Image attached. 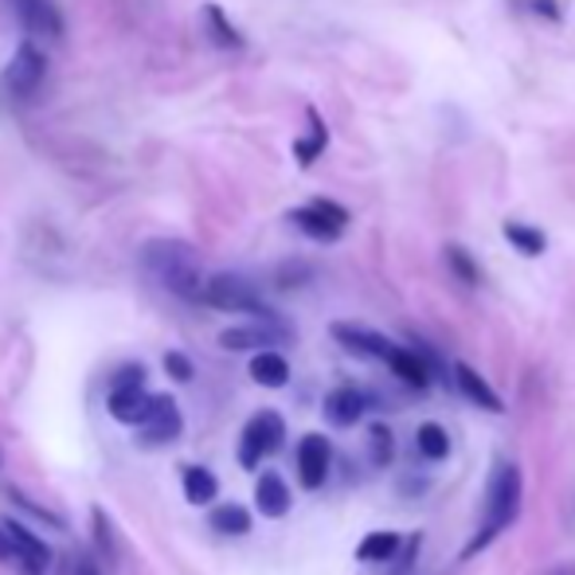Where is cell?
Returning <instances> with one entry per match:
<instances>
[{
  "mask_svg": "<svg viewBox=\"0 0 575 575\" xmlns=\"http://www.w3.org/2000/svg\"><path fill=\"white\" fill-rule=\"evenodd\" d=\"M137 259H142V270L161 286L168 290L173 298L181 301H204V267H201V255L192 243H181V239H150L142 243L137 250Z\"/></svg>",
  "mask_w": 575,
  "mask_h": 575,
  "instance_id": "obj_1",
  "label": "cell"
},
{
  "mask_svg": "<svg viewBox=\"0 0 575 575\" xmlns=\"http://www.w3.org/2000/svg\"><path fill=\"white\" fill-rule=\"evenodd\" d=\"M521 501H525V482H521V470L513 462H501L493 470L490 493H485V513H482V533L466 544L462 559H474L478 552L490 541H497V533H505L513 521L521 517Z\"/></svg>",
  "mask_w": 575,
  "mask_h": 575,
  "instance_id": "obj_2",
  "label": "cell"
},
{
  "mask_svg": "<svg viewBox=\"0 0 575 575\" xmlns=\"http://www.w3.org/2000/svg\"><path fill=\"white\" fill-rule=\"evenodd\" d=\"M153 392H145V368L142 364H125L122 372L114 376V388L106 396V411L117 419V423L142 427L145 415H150Z\"/></svg>",
  "mask_w": 575,
  "mask_h": 575,
  "instance_id": "obj_3",
  "label": "cell"
},
{
  "mask_svg": "<svg viewBox=\"0 0 575 575\" xmlns=\"http://www.w3.org/2000/svg\"><path fill=\"white\" fill-rule=\"evenodd\" d=\"M204 306L224 309V314H255V317H270L267 301H263L259 286L243 275H212L204 283Z\"/></svg>",
  "mask_w": 575,
  "mask_h": 575,
  "instance_id": "obj_4",
  "label": "cell"
},
{
  "mask_svg": "<svg viewBox=\"0 0 575 575\" xmlns=\"http://www.w3.org/2000/svg\"><path fill=\"white\" fill-rule=\"evenodd\" d=\"M286 442V423L278 411H255L243 427V439H239V466L243 470H255L267 454H275L278 446Z\"/></svg>",
  "mask_w": 575,
  "mask_h": 575,
  "instance_id": "obj_5",
  "label": "cell"
},
{
  "mask_svg": "<svg viewBox=\"0 0 575 575\" xmlns=\"http://www.w3.org/2000/svg\"><path fill=\"white\" fill-rule=\"evenodd\" d=\"M43 79H48V55H43L32 40H24L17 51H12L9 68H4V79H0V83H4V94H9V99L24 102V99H32V94L40 91Z\"/></svg>",
  "mask_w": 575,
  "mask_h": 575,
  "instance_id": "obj_6",
  "label": "cell"
},
{
  "mask_svg": "<svg viewBox=\"0 0 575 575\" xmlns=\"http://www.w3.org/2000/svg\"><path fill=\"white\" fill-rule=\"evenodd\" d=\"M290 224L317 243H337L345 235V227H349V212H345L341 204L326 201V196H317V201L290 212Z\"/></svg>",
  "mask_w": 575,
  "mask_h": 575,
  "instance_id": "obj_7",
  "label": "cell"
},
{
  "mask_svg": "<svg viewBox=\"0 0 575 575\" xmlns=\"http://www.w3.org/2000/svg\"><path fill=\"white\" fill-rule=\"evenodd\" d=\"M181 431H184V415L176 408V400L165 392H153L150 415L137 427V446H165V442L181 439Z\"/></svg>",
  "mask_w": 575,
  "mask_h": 575,
  "instance_id": "obj_8",
  "label": "cell"
},
{
  "mask_svg": "<svg viewBox=\"0 0 575 575\" xmlns=\"http://www.w3.org/2000/svg\"><path fill=\"white\" fill-rule=\"evenodd\" d=\"M383 364L392 368L403 383H411V388L423 392L427 383H431V372L439 368V357H434L431 349H423V345H396L392 357L383 360Z\"/></svg>",
  "mask_w": 575,
  "mask_h": 575,
  "instance_id": "obj_9",
  "label": "cell"
},
{
  "mask_svg": "<svg viewBox=\"0 0 575 575\" xmlns=\"http://www.w3.org/2000/svg\"><path fill=\"white\" fill-rule=\"evenodd\" d=\"M333 466V446H329L326 434H306L298 442V478L306 490H321Z\"/></svg>",
  "mask_w": 575,
  "mask_h": 575,
  "instance_id": "obj_10",
  "label": "cell"
},
{
  "mask_svg": "<svg viewBox=\"0 0 575 575\" xmlns=\"http://www.w3.org/2000/svg\"><path fill=\"white\" fill-rule=\"evenodd\" d=\"M329 333H333L337 345H345V349L357 352V357L388 360L392 357V349H396V341H388V337L376 333V329H368V326H352V321H333Z\"/></svg>",
  "mask_w": 575,
  "mask_h": 575,
  "instance_id": "obj_11",
  "label": "cell"
},
{
  "mask_svg": "<svg viewBox=\"0 0 575 575\" xmlns=\"http://www.w3.org/2000/svg\"><path fill=\"white\" fill-rule=\"evenodd\" d=\"M286 329H278L270 317H263V326H235L219 333V345L227 352H259V349H275L278 341H286Z\"/></svg>",
  "mask_w": 575,
  "mask_h": 575,
  "instance_id": "obj_12",
  "label": "cell"
},
{
  "mask_svg": "<svg viewBox=\"0 0 575 575\" xmlns=\"http://www.w3.org/2000/svg\"><path fill=\"white\" fill-rule=\"evenodd\" d=\"M17 12L24 20L28 35H35V40H59L63 35V12L51 0H17Z\"/></svg>",
  "mask_w": 575,
  "mask_h": 575,
  "instance_id": "obj_13",
  "label": "cell"
},
{
  "mask_svg": "<svg viewBox=\"0 0 575 575\" xmlns=\"http://www.w3.org/2000/svg\"><path fill=\"white\" fill-rule=\"evenodd\" d=\"M201 24H204V35H208L212 48H219V51H243L247 48V35H243L239 28L227 20V12L219 9V4H212V0L201 9Z\"/></svg>",
  "mask_w": 575,
  "mask_h": 575,
  "instance_id": "obj_14",
  "label": "cell"
},
{
  "mask_svg": "<svg viewBox=\"0 0 575 575\" xmlns=\"http://www.w3.org/2000/svg\"><path fill=\"white\" fill-rule=\"evenodd\" d=\"M364 408H368V396L360 392V388H333V392L326 396V419H329L333 427H352V423H360Z\"/></svg>",
  "mask_w": 575,
  "mask_h": 575,
  "instance_id": "obj_15",
  "label": "cell"
},
{
  "mask_svg": "<svg viewBox=\"0 0 575 575\" xmlns=\"http://www.w3.org/2000/svg\"><path fill=\"white\" fill-rule=\"evenodd\" d=\"M454 383H459V392L466 396L470 403H478V408H485V411H493V415H501L505 411V400H501L497 392H493L490 383L482 380V376L474 372L470 364H454Z\"/></svg>",
  "mask_w": 575,
  "mask_h": 575,
  "instance_id": "obj_16",
  "label": "cell"
},
{
  "mask_svg": "<svg viewBox=\"0 0 575 575\" xmlns=\"http://www.w3.org/2000/svg\"><path fill=\"white\" fill-rule=\"evenodd\" d=\"M255 505H259V513L270 521H278L290 513V490H286V482L275 474V470L259 474V485H255Z\"/></svg>",
  "mask_w": 575,
  "mask_h": 575,
  "instance_id": "obj_17",
  "label": "cell"
},
{
  "mask_svg": "<svg viewBox=\"0 0 575 575\" xmlns=\"http://www.w3.org/2000/svg\"><path fill=\"white\" fill-rule=\"evenodd\" d=\"M247 372L259 388H283V383L290 380V360H286L278 349H259L250 357Z\"/></svg>",
  "mask_w": 575,
  "mask_h": 575,
  "instance_id": "obj_18",
  "label": "cell"
},
{
  "mask_svg": "<svg viewBox=\"0 0 575 575\" xmlns=\"http://www.w3.org/2000/svg\"><path fill=\"white\" fill-rule=\"evenodd\" d=\"M306 117H309V134L294 142V157H298L301 168L314 165V161L321 157V153H326V145H329V130H326V122H321V114H317V110L309 106Z\"/></svg>",
  "mask_w": 575,
  "mask_h": 575,
  "instance_id": "obj_19",
  "label": "cell"
},
{
  "mask_svg": "<svg viewBox=\"0 0 575 575\" xmlns=\"http://www.w3.org/2000/svg\"><path fill=\"white\" fill-rule=\"evenodd\" d=\"M400 548H403L400 533H368L357 548V559L360 564H392L400 556Z\"/></svg>",
  "mask_w": 575,
  "mask_h": 575,
  "instance_id": "obj_20",
  "label": "cell"
},
{
  "mask_svg": "<svg viewBox=\"0 0 575 575\" xmlns=\"http://www.w3.org/2000/svg\"><path fill=\"white\" fill-rule=\"evenodd\" d=\"M216 493H219V482H216L212 470L184 466V497H188V505H212Z\"/></svg>",
  "mask_w": 575,
  "mask_h": 575,
  "instance_id": "obj_21",
  "label": "cell"
},
{
  "mask_svg": "<svg viewBox=\"0 0 575 575\" xmlns=\"http://www.w3.org/2000/svg\"><path fill=\"white\" fill-rule=\"evenodd\" d=\"M505 239L513 243V247H517L525 259H536V255H544V247H548V239H544L541 227L517 224V219H509V224H505Z\"/></svg>",
  "mask_w": 575,
  "mask_h": 575,
  "instance_id": "obj_22",
  "label": "cell"
},
{
  "mask_svg": "<svg viewBox=\"0 0 575 575\" xmlns=\"http://www.w3.org/2000/svg\"><path fill=\"white\" fill-rule=\"evenodd\" d=\"M212 528L224 536H243L250 533V513L243 505H216L212 509Z\"/></svg>",
  "mask_w": 575,
  "mask_h": 575,
  "instance_id": "obj_23",
  "label": "cell"
},
{
  "mask_svg": "<svg viewBox=\"0 0 575 575\" xmlns=\"http://www.w3.org/2000/svg\"><path fill=\"white\" fill-rule=\"evenodd\" d=\"M415 446H419V454L423 459H431V462H439V459H446L451 454V439H446V431H442L439 423H423L415 431Z\"/></svg>",
  "mask_w": 575,
  "mask_h": 575,
  "instance_id": "obj_24",
  "label": "cell"
},
{
  "mask_svg": "<svg viewBox=\"0 0 575 575\" xmlns=\"http://www.w3.org/2000/svg\"><path fill=\"white\" fill-rule=\"evenodd\" d=\"M368 451H372L376 466H388L396 459V439H392V427L388 423H372L368 427Z\"/></svg>",
  "mask_w": 575,
  "mask_h": 575,
  "instance_id": "obj_25",
  "label": "cell"
},
{
  "mask_svg": "<svg viewBox=\"0 0 575 575\" xmlns=\"http://www.w3.org/2000/svg\"><path fill=\"white\" fill-rule=\"evenodd\" d=\"M446 267L454 270V278H459V283H466V286L482 283V270H478V263L470 259V250L459 247V243H454V247H446Z\"/></svg>",
  "mask_w": 575,
  "mask_h": 575,
  "instance_id": "obj_26",
  "label": "cell"
},
{
  "mask_svg": "<svg viewBox=\"0 0 575 575\" xmlns=\"http://www.w3.org/2000/svg\"><path fill=\"white\" fill-rule=\"evenodd\" d=\"M91 517H94V544H99V552H102L106 559H117V541H114V528H110L106 509L94 505V509H91Z\"/></svg>",
  "mask_w": 575,
  "mask_h": 575,
  "instance_id": "obj_27",
  "label": "cell"
},
{
  "mask_svg": "<svg viewBox=\"0 0 575 575\" xmlns=\"http://www.w3.org/2000/svg\"><path fill=\"white\" fill-rule=\"evenodd\" d=\"M9 497L17 501L20 509H24V513H32V517H40L43 525H55V528H63V517H59V513H48V509H40L35 505V501H28L24 493H17V490H9Z\"/></svg>",
  "mask_w": 575,
  "mask_h": 575,
  "instance_id": "obj_28",
  "label": "cell"
},
{
  "mask_svg": "<svg viewBox=\"0 0 575 575\" xmlns=\"http://www.w3.org/2000/svg\"><path fill=\"white\" fill-rule=\"evenodd\" d=\"M165 372L173 376V380L188 383L192 376H196V368H192V360L184 357V352H165Z\"/></svg>",
  "mask_w": 575,
  "mask_h": 575,
  "instance_id": "obj_29",
  "label": "cell"
},
{
  "mask_svg": "<svg viewBox=\"0 0 575 575\" xmlns=\"http://www.w3.org/2000/svg\"><path fill=\"white\" fill-rule=\"evenodd\" d=\"M12 559H20L17 556V544H12V533L4 525H0V564H12Z\"/></svg>",
  "mask_w": 575,
  "mask_h": 575,
  "instance_id": "obj_30",
  "label": "cell"
},
{
  "mask_svg": "<svg viewBox=\"0 0 575 575\" xmlns=\"http://www.w3.org/2000/svg\"><path fill=\"white\" fill-rule=\"evenodd\" d=\"M71 575H102V572L94 567L91 556H75V567H71Z\"/></svg>",
  "mask_w": 575,
  "mask_h": 575,
  "instance_id": "obj_31",
  "label": "cell"
},
{
  "mask_svg": "<svg viewBox=\"0 0 575 575\" xmlns=\"http://www.w3.org/2000/svg\"><path fill=\"white\" fill-rule=\"evenodd\" d=\"M533 9L544 12L548 20H559V9H556V0H533Z\"/></svg>",
  "mask_w": 575,
  "mask_h": 575,
  "instance_id": "obj_32",
  "label": "cell"
},
{
  "mask_svg": "<svg viewBox=\"0 0 575 575\" xmlns=\"http://www.w3.org/2000/svg\"><path fill=\"white\" fill-rule=\"evenodd\" d=\"M548 575H575V564H564V567H552Z\"/></svg>",
  "mask_w": 575,
  "mask_h": 575,
  "instance_id": "obj_33",
  "label": "cell"
}]
</instances>
